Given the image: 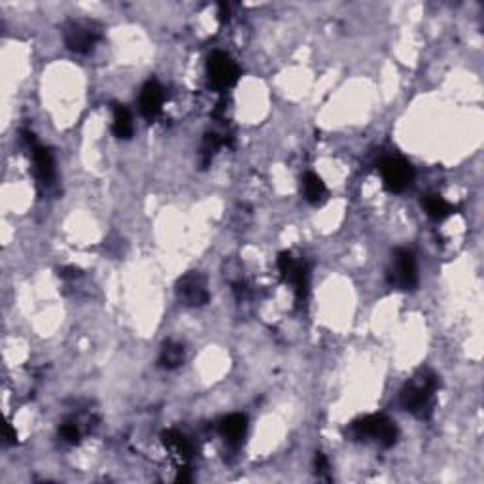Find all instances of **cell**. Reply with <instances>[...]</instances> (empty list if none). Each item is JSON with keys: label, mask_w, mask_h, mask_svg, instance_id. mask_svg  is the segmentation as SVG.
Masks as SVG:
<instances>
[{"label": "cell", "mask_w": 484, "mask_h": 484, "mask_svg": "<svg viewBox=\"0 0 484 484\" xmlns=\"http://www.w3.org/2000/svg\"><path fill=\"white\" fill-rule=\"evenodd\" d=\"M314 468H316L318 477L329 480V463L328 458L323 456L322 452H316V456H314Z\"/></svg>", "instance_id": "obj_19"}, {"label": "cell", "mask_w": 484, "mask_h": 484, "mask_svg": "<svg viewBox=\"0 0 484 484\" xmlns=\"http://www.w3.org/2000/svg\"><path fill=\"white\" fill-rule=\"evenodd\" d=\"M437 377L422 369L401 390V405L407 413L420 420H430L435 410Z\"/></svg>", "instance_id": "obj_1"}, {"label": "cell", "mask_w": 484, "mask_h": 484, "mask_svg": "<svg viewBox=\"0 0 484 484\" xmlns=\"http://www.w3.org/2000/svg\"><path fill=\"white\" fill-rule=\"evenodd\" d=\"M278 269L282 278H284V282L293 286L297 299H299V301L305 299L308 291L307 267H305L301 261H297L290 252H282L278 256Z\"/></svg>", "instance_id": "obj_7"}, {"label": "cell", "mask_w": 484, "mask_h": 484, "mask_svg": "<svg viewBox=\"0 0 484 484\" xmlns=\"http://www.w3.org/2000/svg\"><path fill=\"white\" fill-rule=\"evenodd\" d=\"M112 131L114 135L118 138H131L133 136V131H135V125H133V116L125 106L121 104H114V121H112Z\"/></svg>", "instance_id": "obj_13"}, {"label": "cell", "mask_w": 484, "mask_h": 484, "mask_svg": "<svg viewBox=\"0 0 484 484\" xmlns=\"http://www.w3.org/2000/svg\"><path fill=\"white\" fill-rule=\"evenodd\" d=\"M176 480L178 483H189V480H191V477H189L188 473V468H180V473H178Z\"/></svg>", "instance_id": "obj_23"}, {"label": "cell", "mask_w": 484, "mask_h": 484, "mask_svg": "<svg viewBox=\"0 0 484 484\" xmlns=\"http://www.w3.org/2000/svg\"><path fill=\"white\" fill-rule=\"evenodd\" d=\"M221 146V138L216 133H208L205 135V140H203V146H201V163H203V167H206L210 161H212V157L216 156V151L220 150Z\"/></svg>", "instance_id": "obj_17"}, {"label": "cell", "mask_w": 484, "mask_h": 484, "mask_svg": "<svg viewBox=\"0 0 484 484\" xmlns=\"http://www.w3.org/2000/svg\"><path fill=\"white\" fill-rule=\"evenodd\" d=\"M61 439L65 443H70V445H76V443H80V430H78V425L72 424V422H66V424L61 425L59 430Z\"/></svg>", "instance_id": "obj_18"}, {"label": "cell", "mask_w": 484, "mask_h": 484, "mask_svg": "<svg viewBox=\"0 0 484 484\" xmlns=\"http://www.w3.org/2000/svg\"><path fill=\"white\" fill-rule=\"evenodd\" d=\"M350 435L356 439H365V441H375L377 445L384 448H390L398 441V425L395 422L384 415H371L365 418L356 420L354 424L350 425Z\"/></svg>", "instance_id": "obj_2"}, {"label": "cell", "mask_w": 484, "mask_h": 484, "mask_svg": "<svg viewBox=\"0 0 484 484\" xmlns=\"http://www.w3.org/2000/svg\"><path fill=\"white\" fill-rule=\"evenodd\" d=\"M103 38L101 25L89 19H72L63 29L65 46L74 54H89Z\"/></svg>", "instance_id": "obj_3"}, {"label": "cell", "mask_w": 484, "mask_h": 484, "mask_svg": "<svg viewBox=\"0 0 484 484\" xmlns=\"http://www.w3.org/2000/svg\"><path fill=\"white\" fill-rule=\"evenodd\" d=\"M229 14H231L229 4H227V2H220V4H218V19H220V21H227V19H229Z\"/></svg>", "instance_id": "obj_20"}, {"label": "cell", "mask_w": 484, "mask_h": 484, "mask_svg": "<svg viewBox=\"0 0 484 484\" xmlns=\"http://www.w3.org/2000/svg\"><path fill=\"white\" fill-rule=\"evenodd\" d=\"M16 439H17L16 430H14V428L8 424V425H6V431H4V443H6V445H16Z\"/></svg>", "instance_id": "obj_21"}, {"label": "cell", "mask_w": 484, "mask_h": 484, "mask_svg": "<svg viewBox=\"0 0 484 484\" xmlns=\"http://www.w3.org/2000/svg\"><path fill=\"white\" fill-rule=\"evenodd\" d=\"M392 282L401 288V290H415L418 286V267L413 252L409 250H398L395 259H393Z\"/></svg>", "instance_id": "obj_8"}, {"label": "cell", "mask_w": 484, "mask_h": 484, "mask_svg": "<svg viewBox=\"0 0 484 484\" xmlns=\"http://www.w3.org/2000/svg\"><path fill=\"white\" fill-rule=\"evenodd\" d=\"M161 441L165 445L168 452H171V456L176 458L180 463H186L191 458V443L188 441V437L180 433L176 430H167L163 431Z\"/></svg>", "instance_id": "obj_10"}, {"label": "cell", "mask_w": 484, "mask_h": 484, "mask_svg": "<svg viewBox=\"0 0 484 484\" xmlns=\"http://www.w3.org/2000/svg\"><path fill=\"white\" fill-rule=\"evenodd\" d=\"M380 174L382 183L390 193H401L409 188L415 171L410 167L409 161H405L401 157H388L380 163Z\"/></svg>", "instance_id": "obj_6"}, {"label": "cell", "mask_w": 484, "mask_h": 484, "mask_svg": "<svg viewBox=\"0 0 484 484\" xmlns=\"http://www.w3.org/2000/svg\"><path fill=\"white\" fill-rule=\"evenodd\" d=\"M422 206H424L425 214L435 221L447 220L448 216L454 212V206L448 201L443 199L441 195H425L422 199Z\"/></svg>", "instance_id": "obj_15"}, {"label": "cell", "mask_w": 484, "mask_h": 484, "mask_svg": "<svg viewBox=\"0 0 484 484\" xmlns=\"http://www.w3.org/2000/svg\"><path fill=\"white\" fill-rule=\"evenodd\" d=\"M303 193L311 205H320L328 195V188L318 174L307 173L303 176Z\"/></svg>", "instance_id": "obj_14"}, {"label": "cell", "mask_w": 484, "mask_h": 484, "mask_svg": "<svg viewBox=\"0 0 484 484\" xmlns=\"http://www.w3.org/2000/svg\"><path fill=\"white\" fill-rule=\"evenodd\" d=\"M186 360V352H183V346L174 343V341H167L165 345L161 346V352H159V365L163 369H168L173 371L176 367H180Z\"/></svg>", "instance_id": "obj_16"}, {"label": "cell", "mask_w": 484, "mask_h": 484, "mask_svg": "<svg viewBox=\"0 0 484 484\" xmlns=\"http://www.w3.org/2000/svg\"><path fill=\"white\" fill-rule=\"evenodd\" d=\"M176 297L183 307L199 308L210 301L206 276L201 271H189L176 282Z\"/></svg>", "instance_id": "obj_4"}, {"label": "cell", "mask_w": 484, "mask_h": 484, "mask_svg": "<svg viewBox=\"0 0 484 484\" xmlns=\"http://www.w3.org/2000/svg\"><path fill=\"white\" fill-rule=\"evenodd\" d=\"M248 428V418L244 415H229L220 422V433L227 443H238L244 437Z\"/></svg>", "instance_id": "obj_11"}, {"label": "cell", "mask_w": 484, "mask_h": 484, "mask_svg": "<svg viewBox=\"0 0 484 484\" xmlns=\"http://www.w3.org/2000/svg\"><path fill=\"white\" fill-rule=\"evenodd\" d=\"M206 74H208L210 86L220 89V91H226L237 84L241 70H238V65L233 61L231 55L226 54V51H214L206 63Z\"/></svg>", "instance_id": "obj_5"}, {"label": "cell", "mask_w": 484, "mask_h": 484, "mask_svg": "<svg viewBox=\"0 0 484 484\" xmlns=\"http://www.w3.org/2000/svg\"><path fill=\"white\" fill-rule=\"evenodd\" d=\"M61 278H76V276L80 275V269H76V267H66L59 273Z\"/></svg>", "instance_id": "obj_22"}, {"label": "cell", "mask_w": 484, "mask_h": 484, "mask_svg": "<svg viewBox=\"0 0 484 484\" xmlns=\"http://www.w3.org/2000/svg\"><path fill=\"white\" fill-rule=\"evenodd\" d=\"M33 157H34V167H36L38 180L42 183H49L54 180L55 174V163L51 151L42 148V146H33Z\"/></svg>", "instance_id": "obj_12"}, {"label": "cell", "mask_w": 484, "mask_h": 484, "mask_svg": "<svg viewBox=\"0 0 484 484\" xmlns=\"http://www.w3.org/2000/svg\"><path fill=\"white\" fill-rule=\"evenodd\" d=\"M163 101H165V93L159 81L150 80L146 81L142 91H140V112L146 119H156L161 114Z\"/></svg>", "instance_id": "obj_9"}]
</instances>
